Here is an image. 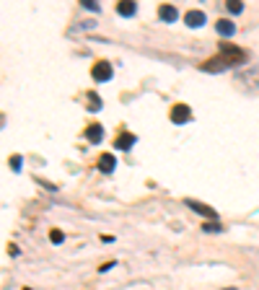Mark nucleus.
<instances>
[{
    "instance_id": "nucleus-1",
    "label": "nucleus",
    "mask_w": 259,
    "mask_h": 290,
    "mask_svg": "<svg viewBox=\"0 0 259 290\" xmlns=\"http://www.w3.org/2000/svg\"><path fill=\"white\" fill-rule=\"evenodd\" d=\"M221 57H212V60H207L205 65H202V70L205 73H223V70H228V68H233V65H239V62H244V50H239V47H233V44H228V41H223L221 44Z\"/></svg>"
},
{
    "instance_id": "nucleus-2",
    "label": "nucleus",
    "mask_w": 259,
    "mask_h": 290,
    "mask_svg": "<svg viewBox=\"0 0 259 290\" xmlns=\"http://www.w3.org/2000/svg\"><path fill=\"white\" fill-rule=\"evenodd\" d=\"M184 205L192 207L197 215H202V218H207V220H218V210H212V207H207V205H202V202H197V199H184Z\"/></svg>"
},
{
    "instance_id": "nucleus-3",
    "label": "nucleus",
    "mask_w": 259,
    "mask_h": 290,
    "mask_svg": "<svg viewBox=\"0 0 259 290\" xmlns=\"http://www.w3.org/2000/svg\"><path fill=\"white\" fill-rule=\"evenodd\" d=\"M168 117H171V122H174V124H187L192 119V109L187 104H177L174 109H171Z\"/></svg>"
},
{
    "instance_id": "nucleus-4",
    "label": "nucleus",
    "mask_w": 259,
    "mask_h": 290,
    "mask_svg": "<svg viewBox=\"0 0 259 290\" xmlns=\"http://www.w3.org/2000/svg\"><path fill=\"white\" fill-rule=\"evenodd\" d=\"M91 75H94V80H99V83H104V80H109L112 75H114V68L109 65V62H96L94 68H91Z\"/></svg>"
},
{
    "instance_id": "nucleus-5",
    "label": "nucleus",
    "mask_w": 259,
    "mask_h": 290,
    "mask_svg": "<svg viewBox=\"0 0 259 290\" xmlns=\"http://www.w3.org/2000/svg\"><path fill=\"white\" fill-rule=\"evenodd\" d=\"M158 18H161V21H166V24H177L179 11H177L174 6H168V3H166V6H161V8H158Z\"/></svg>"
},
{
    "instance_id": "nucleus-6",
    "label": "nucleus",
    "mask_w": 259,
    "mask_h": 290,
    "mask_svg": "<svg viewBox=\"0 0 259 290\" xmlns=\"http://www.w3.org/2000/svg\"><path fill=\"white\" fill-rule=\"evenodd\" d=\"M99 169H101L104 174H112V171L117 169V158H114V153H104V155H99Z\"/></svg>"
},
{
    "instance_id": "nucleus-7",
    "label": "nucleus",
    "mask_w": 259,
    "mask_h": 290,
    "mask_svg": "<svg viewBox=\"0 0 259 290\" xmlns=\"http://www.w3.org/2000/svg\"><path fill=\"white\" fill-rule=\"evenodd\" d=\"M184 21H187V26H189V29H200V26L205 24V13H202V11H195V8H192V11H187Z\"/></svg>"
},
{
    "instance_id": "nucleus-8",
    "label": "nucleus",
    "mask_w": 259,
    "mask_h": 290,
    "mask_svg": "<svg viewBox=\"0 0 259 290\" xmlns=\"http://www.w3.org/2000/svg\"><path fill=\"white\" fill-rule=\"evenodd\" d=\"M215 31H218L221 36H226V39H228V36H233V34H236V24H231L228 18H221L218 24H215Z\"/></svg>"
},
{
    "instance_id": "nucleus-9",
    "label": "nucleus",
    "mask_w": 259,
    "mask_h": 290,
    "mask_svg": "<svg viewBox=\"0 0 259 290\" xmlns=\"http://www.w3.org/2000/svg\"><path fill=\"white\" fill-rule=\"evenodd\" d=\"M135 145V135H130V132H122L117 140H114V148H119V150H130Z\"/></svg>"
},
{
    "instance_id": "nucleus-10",
    "label": "nucleus",
    "mask_w": 259,
    "mask_h": 290,
    "mask_svg": "<svg viewBox=\"0 0 259 290\" xmlns=\"http://www.w3.org/2000/svg\"><path fill=\"white\" fill-rule=\"evenodd\" d=\"M135 11H138V6L133 3V0H122V3L117 6V13H119V16H124V18L135 16Z\"/></svg>"
},
{
    "instance_id": "nucleus-11",
    "label": "nucleus",
    "mask_w": 259,
    "mask_h": 290,
    "mask_svg": "<svg viewBox=\"0 0 259 290\" xmlns=\"http://www.w3.org/2000/svg\"><path fill=\"white\" fill-rule=\"evenodd\" d=\"M85 138H89L91 143H101L104 140V127L101 124H91V127L85 130Z\"/></svg>"
},
{
    "instance_id": "nucleus-12",
    "label": "nucleus",
    "mask_w": 259,
    "mask_h": 290,
    "mask_svg": "<svg viewBox=\"0 0 259 290\" xmlns=\"http://www.w3.org/2000/svg\"><path fill=\"white\" fill-rule=\"evenodd\" d=\"M202 231H205V233H221L223 228H221V223H218V220H207V223L202 226Z\"/></svg>"
},
{
    "instance_id": "nucleus-13",
    "label": "nucleus",
    "mask_w": 259,
    "mask_h": 290,
    "mask_svg": "<svg viewBox=\"0 0 259 290\" xmlns=\"http://www.w3.org/2000/svg\"><path fill=\"white\" fill-rule=\"evenodd\" d=\"M226 8H228V13L239 16V13L244 11V3H239V0H228V3H226Z\"/></svg>"
},
{
    "instance_id": "nucleus-14",
    "label": "nucleus",
    "mask_w": 259,
    "mask_h": 290,
    "mask_svg": "<svg viewBox=\"0 0 259 290\" xmlns=\"http://www.w3.org/2000/svg\"><path fill=\"white\" fill-rule=\"evenodd\" d=\"M89 101H91V106H89L91 111H99V109H101V101H99L96 94H89Z\"/></svg>"
},
{
    "instance_id": "nucleus-15",
    "label": "nucleus",
    "mask_w": 259,
    "mask_h": 290,
    "mask_svg": "<svg viewBox=\"0 0 259 290\" xmlns=\"http://www.w3.org/2000/svg\"><path fill=\"white\" fill-rule=\"evenodd\" d=\"M50 241L52 243H62L65 241V233L62 231H50Z\"/></svg>"
},
{
    "instance_id": "nucleus-16",
    "label": "nucleus",
    "mask_w": 259,
    "mask_h": 290,
    "mask_svg": "<svg viewBox=\"0 0 259 290\" xmlns=\"http://www.w3.org/2000/svg\"><path fill=\"white\" fill-rule=\"evenodd\" d=\"M8 163H11V169H13V171H21L24 158H21V155H11V161H8Z\"/></svg>"
},
{
    "instance_id": "nucleus-17",
    "label": "nucleus",
    "mask_w": 259,
    "mask_h": 290,
    "mask_svg": "<svg viewBox=\"0 0 259 290\" xmlns=\"http://www.w3.org/2000/svg\"><path fill=\"white\" fill-rule=\"evenodd\" d=\"M83 8L85 11H94V13H99L101 8H99V3H94V0H83Z\"/></svg>"
},
{
    "instance_id": "nucleus-18",
    "label": "nucleus",
    "mask_w": 259,
    "mask_h": 290,
    "mask_svg": "<svg viewBox=\"0 0 259 290\" xmlns=\"http://www.w3.org/2000/svg\"><path fill=\"white\" fill-rule=\"evenodd\" d=\"M8 254H11V257H18V246H16V243L8 246Z\"/></svg>"
},
{
    "instance_id": "nucleus-19",
    "label": "nucleus",
    "mask_w": 259,
    "mask_h": 290,
    "mask_svg": "<svg viewBox=\"0 0 259 290\" xmlns=\"http://www.w3.org/2000/svg\"><path fill=\"white\" fill-rule=\"evenodd\" d=\"M226 290H236V287H226Z\"/></svg>"
}]
</instances>
